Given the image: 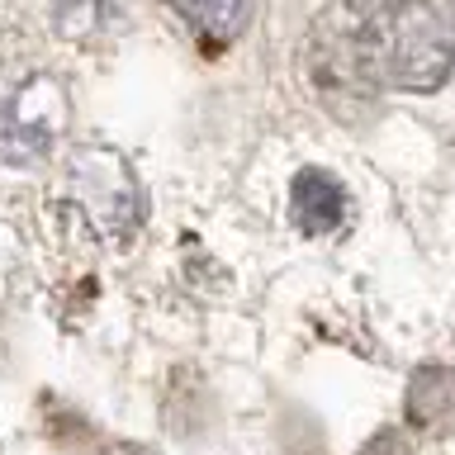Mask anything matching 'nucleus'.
I'll use <instances>...</instances> for the list:
<instances>
[{
	"mask_svg": "<svg viewBox=\"0 0 455 455\" xmlns=\"http://www.w3.org/2000/svg\"><path fill=\"white\" fill-rule=\"evenodd\" d=\"M119 0H52V24L67 43H95L114 28Z\"/></svg>",
	"mask_w": 455,
	"mask_h": 455,
	"instance_id": "5",
	"label": "nucleus"
},
{
	"mask_svg": "<svg viewBox=\"0 0 455 455\" xmlns=\"http://www.w3.org/2000/svg\"><path fill=\"white\" fill-rule=\"evenodd\" d=\"M403 412L422 436H451L455 432V370L451 365H422L408 379Z\"/></svg>",
	"mask_w": 455,
	"mask_h": 455,
	"instance_id": "2",
	"label": "nucleus"
},
{
	"mask_svg": "<svg viewBox=\"0 0 455 455\" xmlns=\"http://www.w3.org/2000/svg\"><path fill=\"white\" fill-rule=\"evenodd\" d=\"M105 455H152V451H142V446H114V451H105Z\"/></svg>",
	"mask_w": 455,
	"mask_h": 455,
	"instance_id": "7",
	"label": "nucleus"
},
{
	"mask_svg": "<svg viewBox=\"0 0 455 455\" xmlns=\"http://www.w3.org/2000/svg\"><path fill=\"white\" fill-rule=\"evenodd\" d=\"M180 14L204 43V52H223L251 24V0H176Z\"/></svg>",
	"mask_w": 455,
	"mask_h": 455,
	"instance_id": "4",
	"label": "nucleus"
},
{
	"mask_svg": "<svg viewBox=\"0 0 455 455\" xmlns=\"http://www.w3.org/2000/svg\"><path fill=\"white\" fill-rule=\"evenodd\" d=\"M52 148V124L28 119L20 95H0V162L34 166Z\"/></svg>",
	"mask_w": 455,
	"mask_h": 455,
	"instance_id": "3",
	"label": "nucleus"
},
{
	"mask_svg": "<svg viewBox=\"0 0 455 455\" xmlns=\"http://www.w3.org/2000/svg\"><path fill=\"white\" fill-rule=\"evenodd\" d=\"M361 455H412V446H408V436H403V432L384 427V432H379L375 441H370V446H365Z\"/></svg>",
	"mask_w": 455,
	"mask_h": 455,
	"instance_id": "6",
	"label": "nucleus"
},
{
	"mask_svg": "<svg viewBox=\"0 0 455 455\" xmlns=\"http://www.w3.org/2000/svg\"><path fill=\"white\" fill-rule=\"evenodd\" d=\"M351 213V199H347V185H341L332 171L323 166H304L294 176V190H290V219L299 233L318 237V233H337Z\"/></svg>",
	"mask_w": 455,
	"mask_h": 455,
	"instance_id": "1",
	"label": "nucleus"
}]
</instances>
